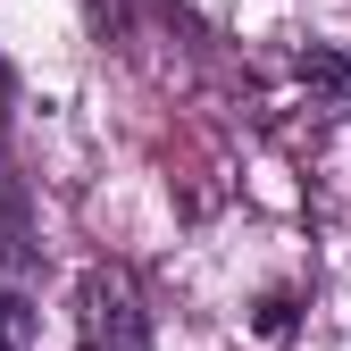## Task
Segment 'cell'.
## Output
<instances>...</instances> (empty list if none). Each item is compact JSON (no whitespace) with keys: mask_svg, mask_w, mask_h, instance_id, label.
Returning <instances> with one entry per match:
<instances>
[{"mask_svg":"<svg viewBox=\"0 0 351 351\" xmlns=\"http://www.w3.org/2000/svg\"><path fill=\"white\" fill-rule=\"evenodd\" d=\"M75 351H151V310L125 268H84L75 285Z\"/></svg>","mask_w":351,"mask_h":351,"instance_id":"cell-1","label":"cell"},{"mask_svg":"<svg viewBox=\"0 0 351 351\" xmlns=\"http://www.w3.org/2000/svg\"><path fill=\"white\" fill-rule=\"evenodd\" d=\"M0 351H25V318H17L9 293H0Z\"/></svg>","mask_w":351,"mask_h":351,"instance_id":"cell-2","label":"cell"}]
</instances>
